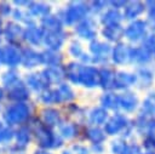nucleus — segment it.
I'll use <instances>...</instances> for the list:
<instances>
[{
    "label": "nucleus",
    "mask_w": 155,
    "mask_h": 154,
    "mask_svg": "<svg viewBox=\"0 0 155 154\" xmlns=\"http://www.w3.org/2000/svg\"><path fill=\"white\" fill-rule=\"evenodd\" d=\"M12 11H13V7L11 6L10 2H6V1H2L0 2V17H8L12 15Z\"/></svg>",
    "instance_id": "nucleus-42"
},
{
    "label": "nucleus",
    "mask_w": 155,
    "mask_h": 154,
    "mask_svg": "<svg viewBox=\"0 0 155 154\" xmlns=\"http://www.w3.org/2000/svg\"><path fill=\"white\" fill-rule=\"evenodd\" d=\"M121 19H122L121 13L117 10H115V8H110V10H108L107 12H104L102 15L101 23L104 27H107V25H114V24H120Z\"/></svg>",
    "instance_id": "nucleus-33"
},
{
    "label": "nucleus",
    "mask_w": 155,
    "mask_h": 154,
    "mask_svg": "<svg viewBox=\"0 0 155 154\" xmlns=\"http://www.w3.org/2000/svg\"><path fill=\"white\" fill-rule=\"evenodd\" d=\"M24 28H25L24 25L15 21L7 22L2 30V36H4V40L7 42V45H13L19 47V44L23 40Z\"/></svg>",
    "instance_id": "nucleus-5"
},
{
    "label": "nucleus",
    "mask_w": 155,
    "mask_h": 154,
    "mask_svg": "<svg viewBox=\"0 0 155 154\" xmlns=\"http://www.w3.org/2000/svg\"><path fill=\"white\" fill-rule=\"evenodd\" d=\"M101 104L104 109H119L120 108V98L119 95L114 92H107L101 97Z\"/></svg>",
    "instance_id": "nucleus-31"
},
{
    "label": "nucleus",
    "mask_w": 155,
    "mask_h": 154,
    "mask_svg": "<svg viewBox=\"0 0 155 154\" xmlns=\"http://www.w3.org/2000/svg\"><path fill=\"white\" fill-rule=\"evenodd\" d=\"M147 23L144 21H134L125 29V36L131 41H138L144 38Z\"/></svg>",
    "instance_id": "nucleus-18"
},
{
    "label": "nucleus",
    "mask_w": 155,
    "mask_h": 154,
    "mask_svg": "<svg viewBox=\"0 0 155 154\" xmlns=\"http://www.w3.org/2000/svg\"><path fill=\"white\" fill-rule=\"evenodd\" d=\"M58 135L63 139H71L78 136V127L73 122H62L58 126Z\"/></svg>",
    "instance_id": "nucleus-36"
},
{
    "label": "nucleus",
    "mask_w": 155,
    "mask_h": 154,
    "mask_svg": "<svg viewBox=\"0 0 155 154\" xmlns=\"http://www.w3.org/2000/svg\"><path fill=\"white\" fill-rule=\"evenodd\" d=\"M107 4H108V2H104V1H93V2H91L90 8H91L92 11H94V12H98V11H102V10L105 7Z\"/></svg>",
    "instance_id": "nucleus-45"
},
{
    "label": "nucleus",
    "mask_w": 155,
    "mask_h": 154,
    "mask_svg": "<svg viewBox=\"0 0 155 154\" xmlns=\"http://www.w3.org/2000/svg\"><path fill=\"white\" fill-rule=\"evenodd\" d=\"M143 11H144V5L142 2H139V1H132V2H128L126 5L125 11H124V17L126 19H133L138 15H140Z\"/></svg>",
    "instance_id": "nucleus-35"
},
{
    "label": "nucleus",
    "mask_w": 155,
    "mask_h": 154,
    "mask_svg": "<svg viewBox=\"0 0 155 154\" xmlns=\"http://www.w3.org/2000/svg\"><path fill=\"white\" fill-rule=\"evenodd\" d=\"M88 49H90V52L92 55V63H101V62L107 61V57L111 52L109 44L97 41V40L91 41Z\"/></svg>",
    "instance_id": "nucleus-12"
},
{
    "label": "nucleus",
    "mask_w": 155,
    "mask_h": 154,
    "mask_svg": "<svg viewBox=\"0 0 155 154\" xmlns=\"http://www.w3.org/2000/svg\"><path fill=\"white\" fill-rule=\"evenodd\" d=\"M33 154H53V153H52L51 150H48V149H41V148H38V149L34 150Z\"/></svg>",
    "instance_id": "nucleus-50"
},
{
    "label": "nucleus",
    "mask_w": 155,
    "mask_h": 154,
    "mask_svg": "<svg viewBox=\"0 0 155 154\" xmlns=\"http://www.w3.org/2000/svg\"><path fill=\"white\" fill-rule=\"evenodd\" d=\"M92 149H93V152H96V153L99 154V153L103 152V146H102V144H93Z\"/></svg>",
    "instance_id": "nucleus-51"
},
{
    "label": "nucleus",
    "mask_w": 155,
    "mask_h": 154,
    "mask_svg": "<svg viewBox=\"0 0 155 154\" xmlns=\"http://www.w3.org/2000/svg\"><path fill=\"white\" fill-rule=\"evenodd\" d=\"M44 35H45L44 29L40 25H38L36 23L31 24V25H27L24 28L23 41H25L30 46H40V45H42Z\"/></svg>",
    "instance_id": "nucleus-11"
},
{
    "label": "nucleus",
    "mask_w": 155,
    "mask_h": 154,
    "mask_svg": "<svg viewBox=\"0 0 155 154\" xmlns=\"http://www.w3.org/2000/svg\"><path fill=\"white\" fill-rule=\"evenodd\" d=\"M144 146L147 148H155V139L153 137H147L144 141Z\"/></svg>",
    "instance_id": "nucleus-49"
},
{
    "label": "nucleus",
    "mask_w": 155,
    "mask_h": 154,
    "mask_svg": "<svg viewBox=\"0 0 155 154\" xmlns=\"http://www.w3.org/2000/svg\"><path fill=\"white\" fill-rule=\"evenodd\" d=\"M68 52L70 56L75 57V58H81L82 55H84V51H82V47H81V44L76 40H73L70 41L69 46H68Z\"/></svg>",
    "instance_id": "nucleus-39"
},
{
    "label": "nucleus",
    "mask_w": 155,
    "mask_h": 154,
    "mask_svg": "<svg viewBox=\"0 0 155 154\" xmlns=\"http://www.w3.org/2000/svg\"><path fill=\"white\" fill-rule=\"evenodd\" d=\"M22 51V63L21 65L25 69H34L42 64L41 62V52L36 51L31 46L21 47Z\"/></svg>",
    "instance_id": "nucleus-7"
},
{
    "label": "nucleus",
    "mask_w": 155,
    "mask_h": 154,
    "mask_svg": "<svg viewBox=\"0 0 155 154\" xmlns=\"http://www.w3.org/2000/svg\"><path fill=\"white\" fill-rule=\"evenodd\" d=\"M4 64V47L0 46V65Z\"/></svg>",
    "instance_id": "nucleus-53"
},
{
    "label": "nucleus",
    "mask_w": 155,
    "mask_h": 154,
    "mask_svg": "<svg viewBox=\"0 0 155 154\" xmlns=\"http://www.w3.org/2000/svg\"><path fill=\"white\" fill-rule=\"evenodd\" d=\"M5 97H6V93H5L4 89H2V86H0V104H1V102H2V99Z\"/></svg>",
    "instance_id": "nucleus-52"
},
{
    "label": "nucleus",
    "mask_w": 155,
    "mask_h": 154,
    "mask_svg": "<svg viewBox=\"0 0 155 154\" xmlns=\"http://www.w3.org/2000/svg\"><path fill=\"white\" fill-rule=\"evenodd\" d=\"M127 125H128L127 118L120 113H116L111 118H109L108 121L104 124V132L109 136H114L121 132L122 130H125Z\"/></svg>",
    "instance_id": "nucleus-8"
},
{
    "label": "nucleus",
    "mask_w": 155,
    "mask_h": 154,
    "mask_svg": "<svg viewBox=\"0 0 155 154\" xmlns=\"http://www.w3.org/2000/svg\"><path fill=\"white\" fill-rule=\"evenodd\" d=\"M22 79H21L19 73L17 72V69H7L1 74V78H0L2 89L6 90V91L8 89H11L13 85H16L17 82H19Z\"/></svg>",
    "instance_id": "nucleus-27"
},
{
    "label": "nucleus",
    "mask_w": 155,
    "mask_h": 154,
    "mask_svg": "<svg viewBox=\"0 0 155 154\" xmlns=\"http://www.w3.org/2000/svg\"><path fill=\"white\" fill-rule=\"evenodd\" d=\"M88 120H90L91 124H93L96 126L105 124L108 121V112H107V109H104L103 107L93 108L88 114Z\"/></svg>",
    "instance_id": "nucleus-29"
},
{
    "label": "nucleus",
    "mask_w": 155,
    "mask_h": 154,
    "mask_svg": "<svg viewBox=\"0 0 155 154\" xmlns=\"http://www.w3.org/2000/svg\"><path fill=\"white\" fill-rule=\"evenodd\" d=\"M41 76L44 78L45 82L51 87V85L54 84H62L63 79L65 78L64 74V67H48V68H44L41 72Z\"/></svg>",
    "instance_id": "nucleus-16"
},
{
    "label": "nucleus",
    "mask_w": 155,
    "mask_h": 154,
    "mask_svg": "<svg viewBox=\"0 0 155 154\" xmlns=\"http://www.w3.org/2000/svg\"><path fill=\"white\" fill-rule=\"evenodd\" d=\"M24 84L28 86V89L30 90V92H35V93H41L42 91H45L46 89H50V86L45 82L44 78L41 76V73H28L25 74L24 79H23Z\"/></svg>",
    "instance_id": "nucleus-14"
},
{
    "label": "nucleus",
    "mask_w": 155,
    "mask_h": 154,
    "mask_svg": "<svg viewBox=\"0 0 155 154\" xmlns=\"http://www.w3.org/2000/svg\"><path fill=\"white\" fill-rule=\"evenodd\" d=\"M15 139V129L8 126L2 119L0 120V144H8Z\"/></svg>",
    "instance_id": "nucleus-34"
},
{
    "label": "nucleus",
    "mask_w": 155,
    "mask_h": 154,
    "mask_svg": "<svg viewBox=\"0 0 155 154\" xmlns=\"http://www.w3.org/2000/svg\"><path fill=\"white\" fill-rule=\"evenodd\" d=\"M41 62L45 68L61 67L63 62V56L59 53V51H51L45 49L44 51H41Z\"/></svg>",
    "instance_id": "nucleus-23"
},
{
    "label": "nucleus",
    "mask_w": 155,
    "mask_h": 154,
    "mask_svg": "<svg viewBox=\"0 0 155 154\" xmlns=\"http://www.w3.org/2000/svg\"><path fill=\"white\" fill-rule=\"evenodd\" d=\"M31 1H27V0H18V1H13L12 4L15 6H17L18 8H22V7H25V10L28 8V6L30 5Z\"/></svg>",
    "instance_id": "nucleus-47"
},
{
    "label": "nucleus",
    "mask_w": 155,
    "mask_h": 154,
    "mask_svg": "<svg viewBox=\"0 0 155 154\" xmlns=\"http://www.w3.org/2000/svg\"><path fill=\"white\" fill-rule=\"evenodd\" d=\"M33 127V138L36 146L41 149H59L63 146V138L52 131V129L45 126L40 119L36 124H29Z\"/></svg>",
    "instance_id": "nucleus-2"
},
{
    "label": "nucleus",
    "mask_w": 155,
    "mask_h": 154,
    "mask_svg": "<svg viewBox=\"0 0 155 154\" xmlns=\"http://www.w3.org/2000/svg\"><path fill=\"white\" fill-rule=\"evenodd\" d=\"M137 80V76L131 73H125V72H119L115 74V80H114V89L117 90H124L131 85H133Z\"/></svg>",
    "instance_id": "nucleus-25"
},
{
    "label": "nucleus",
    "mask_w": 155,
    "mask_h": 154,
    "mask_svg": "<svg viewBox=\"0 0 155 154\" xmlns=\"http://www.w3.org/2000/svg\"><path fill=\"white\" fill-rule=\"evenodd\" d=\"M38 101L44 104L45 107H51L52 104H61L63 103L61 93L58 91L57 87L54 89H46L45 91H42L41 93L38 95Z\"/></svg>",
    "instance_id": "nucleus-19"
},
{
    "label": "nucleus",
    "mask_w": 155,
    "mask_h": 154,
    "mask_svg": "<svg viewBox=\"0 0 155 154\" xmlns=\"http://www.w3.org/2000/svg\"><path fill=\"white\" fill-rule=\"evenodd\" d=\"M150 59V52L147 51L144 47L140 49H132L131 52V61H136L138 63H144Z\"/></svg>",
    "instance_id": "nucleus-37"
},
{
    "label": "nucleus",
    "mask_w": 155,
    "mask_h": 154,
    "mask_svg": "<svg viewBox=\"0 0 155 154\" xmlns=\"http://www.w3.org/2000/svg\"><path fill=\"white\" fill-rule=\"evenodd\" d=\"M115 74L110 68H101L99 69V78H98V85L104 90L114 89V80Z\"/></svg>",
    "instance_id": "nucleus-26"
},
{
    "label": "nucleus",
    "mask_w": 155,
    "mask_h": 154,
    "mask_svg": "<svg viewBox=\"0 0 155 154\" xmlns=\"http://www.w3.org/2000/svg\"><path fill=\"white\" fill-rule=\"evenodd\" d=\"M113 154H138L139 149L136 146H127L124 141H114L110 146Z\"/></svg>",
    "instance_id": "nucleus-28"
},
{
    "label": "nucleus",
    "mask_w": 155,
    "mask_h": 154,
    "mask_svg": "<svg viewBox=\"0 0 155 154\" xmlns=\"http://www.w3.org/2000/svg\"><path fill=\"white\" fill-rule=\"evenodd\" d=\"M33 139V127L29 124L18 126L15 130V144L19 148L27 149Z\"/></svg>",
    "instance_id": "nucleus-13"
},
{
    "label": "nucleus",
    "mask_w": 155,
    "mask_h": 154,
    "mask_svg": "<svg viewBox=\"0 0 155 154\" xmlns=\"http://www.w3.org/2000/svg\"><path fill=\"white\" fill-rule=\"evenodd\" d=\"M62 154H74V153H73V150H71V149H68V150H63V152H62Z\"/></svg>",
    "instance_id": "nucleus-54"
},
{
    "label": "nucleus",
    "mask_w": 155,
    "mask_h": 154,
    "mask_svg": "<svg viewBox=\"0 0 155 154\" xmlns=\"http://www.w3.org/2000/svg\"><path fill=\"white\" fill-rule=\"evenodd\" d=\"M120 98V108H122L126 112H132L137 108L138 99L132 92H125L122 95H119Z\"/></svg>",
    "instance_id": "nucleus-30"
},
{
    "label": "nucleus",
    "mask_w": 155,
    "mask_h": 154,
    "mask_svg": "<svg viewBox=\"0 0 155 154\" xmlns=\"http://www.w3.org/2000/svg\"><path fill=\"white\" fill-rule=\"evenodd\" d=\"M44 32H48V33H59V32H64L63 30V22L62 19L56 15H50L46 16L44 18L40 19V24H39Z\"/></svg>",
    "instance_id": "nucleus-21"
},
{
    "label": "nucleus",
    "mask_w": 155,
    "mask_h": 154,
    "mask_svg": "<svg viewBox=\"0 0 155 154\" xmlns=\"http://www.w3.org/2000/svg\"><path fill=\"white\" fill-rule=\"evenodd\" d=\"M65 39H67L65 32H59V33H48V32H45L42 45L46 47V50L59 51L62 49V46L64 45Z\"/></svg>",
    "instance_id": "nucleus-15"
},
{
    "label": "nucleus",
    "mask_w": 155,
    "mask_h": 154,
    "mask_svg": "<svg viewBox=\"0 0 155 154\" xmlns=\"http://www.w3.org/2000/svg\"><path fill=\"white\" fill-rule=\"evenodd\" d=\"M75 30V34L81 38V39H85V40H91L93 41L96 35H97V32L94 29V25H93V22L90 19V18H85L84 21H81L80 23H78L74 28Z\"/></svg>",
    "instance_id": "nucleus-17"
},
{
    "label": "nucleus",
    "mask_w": 155,
    "mask_h": 154,
    "mask_svg": "<svg viewBox=\"0 0 155 154\" xmlns=\"http://www.w3.org/2000/svg\"><path fill=\"white\" fill-rule=\"evenodd\" d=\"M40 121L50 127V129H53V127H58L61 124H62V115H61V112L57 109V108H53V107H45L40 110Z\"/></svg>",
    "instance_id": "nucleus-9"
},
{
    "label": "nucleus",
    "mask_w": 155,
    "mask_h": 154,
    "mask_svg": "<svg viewBox=\"0 0 155 154\" xmlns=\"http://www.w3.org/2000/svg\"><path fill=\"white\" fill-rule=\"evenodd\" d=\"M143 110L147 114L155 115V93H150L143 102Z\"/></svg>",
    "instance_id": "nucleus-40"
},
{
    "label": "nucleus",
    "mask_w": 155,
    "mask_h": 154,
    "mask_svg": "<svg viewBox=\"0 0 155 154\" xmlns=\"http://www.w3.org/2000/svg\"><path fill=\"white\" fill-rule=\"evenodd\" d=\"M109 4L115 8V10H117V8H120V7H126V5H127V2L126 1H109Z\"/></svg>",
    "instance_id": "nucleus-48"
},
{
    "label": "nucleus",
    "mask_w": 155,
    "mask_h": 154,
    "mask_svg": "<svg viewBox=\"0 0 155 154\" xmlns=\"http://www.w3.org/2000/svg\"><path fill=\"white\" fill-rule=\"evenodd\" d=\"M131 52L132 47H128L125 44H117L111 50V59L116 64H125L131 61Z\"/></svg>",
    "instance_id": "nucleus-22"
},
{
    "label": "nucleus",
    "mask_w": 155,
    "mask_h": 154,
    "mask_svg": "<svg viewBox=\"0 0 155 154\" xmlns=\"http://www.w3.org/2000/svg\"><path fill=\"white\" fill-rule=\"evenodd\" d=\"M0 154H1V149H0Z\"/></svg>",
    "instance_id": "nucleus-56"
},
{
    "label": "nucleus",
    "mask_w": 155,
    "mask_h": 154,
    "mask_svg": "<svg viewBox=\"0 0 155 154\" xmlns=\"http://www.w3.org/2000/svg\"><path fill=\"white\" fill-rule=\"evenodd\" d=\"M91 11L90 6L86 2L82 1H71L67 5V7L62 11V15L58 16L63 24L67 25H73V24H78L81 21H84L85 18H87L86 16L88 15V12Z\"/></svg>",
    "instance_id": "nucleus-4"
},
{
    "label": "nucleus",
    "mask_w": 155,
    "mask_h": 154,
    "mask_svg": "<svg viewBox=\"0 0 155 154\" xmlns=\"http://www.w3.org/2000/svg\"><path fill=\"white\" fill-rule=\"evenodd\" d=\"M6 98L11 103H28L30 98V90L24 84V81L21 80L6 91Z\"/></svg>",
    "instance_id": "nucleus-6"
},
{
    "label": "nucleus",
    "mask_w": 155,
    "mask_h": 154,
    "mask_svg": "<svg viewBox=\"0 0 155 154\" xmlns=\"http://www.w3.org/2000/svg\"><path fill=\"white\" fill-rule=\"evenodd\" d=\"M86 138L93 144H102L107 138V133L101 127L93 126L86 130Z\"/></svg>",
    "instance_id": "nucleus-32"
},
{
    "label": "nucleus",
    "mask_w": 155,
    "mask_h": 154,
    "mask_svg": "<svg viewBox=\"0 0 155 154\" xmlns=\"http://www.w3.org/2000/svg\"><path fill=\"white\" fill-rule=\"evenodd\" d=\"M71 150H73L74 154H88L90 153L88 148H86L82 144H74V146H71Z\"/></svg>",
    "instance_id": "nucleus-44"
},
{
    "label": "nucleus",
    "mask_w": 155,
    "mask_h": 154,
    "mask_svg": "<svg viewBox=\"0 0 155 154\" xmlns=\"http://www.w3.org/2000/svg\"><path fill=\"white\" fill-rule=\"evenodd\" d=\"M51 11H52L51 5L47 4V2H41V1H39V2L31 1L30 5H29L28 8H27V12H28L29 16L33 17L34 19H35V18L41 19V18H44V17H46V16H50V15H52Z\"/></svg>",
    "instance_id": "nucleus-20"
},
{
    "label": "nucleus",
    "mask_w": 155,
    "mask_h": 154,
    "mask_svg": "<svg viewBox=\"0 0 155 154\" xmlns=\"http://www.w3.org/2000/svg\"><path fill=\"white\" fill-rule=\"evenodd\" d=\"M22 63L21 47L13 45H6L4 47V65L7 69H16Z\"/></svg>",
    "instance_id": "nucleus-10"
},
{
    "label": "nucleus",
    "mask_w": 155,
    "mask_h": 154,
    "mask_svg": "<svg viewBox=\"0 0 155 154\" xmlns=\"http://www.w3.org/2000/svg\"><path fill=\"white\" fill-rule=\"evenodd\" d=\"M64 74L70 82L86 89H93L98 85L99 70L91 64L70 62L64 67Z\"/></svg>",
    "instance_id": "nucleus-1"
},
{
    "label": "nucleus",
    "mask_w": 155,
    "mask_h": 154,
    "mask_svg": "<svg viewBox=\"0 0 155 154\" xmlns=\"http://www.w3.org/2000/svg\"><path fill=\"white\" fill-rule=\"evenodd\" d=\"M57 89H58V91L61 93L63 103H68V102H70V101H73L75 98V93H74V91L71 90V87L68 84L62 82V84H59L57 86Z\"/></svg>",
    "instance_id": "nucleus-38"
},
{
    "label": "nucleus",
    "mask_w": 155,
    "mask_h": 154,
    "mask_svg": "<svg viewBox=\"0 0 155 154\" xmlns=\"http://www.w3.org/2000/svg\"><path fill=\"white\" fill-rule=\"evenodd\" d=\"M137 127L140 130V131H147L148 133H155V120L154 119H150V120H144V121H138L137 122Z\"/></svg>",
    "instance_id": "nucleus-41"
},
{
    "label": "nucleus",
    "mask_w": 155,
    "mask_h": 154,
    "mask_svg": "<svg viewBox=\"0 0 155 154\" xmlns=\"http://www.w3.org/2000/svg\"><path fill=\"white\" fill-rule=\"evenodd\" d=\"M1 119L11 127L28 124L31 119V108L29 103H10L2 110Z\"/></svg>",
    "instance_id": "nucleus-3"
},
{
    "label": "nucleus",
    "mask_w": 155,
    "mask_h": 154,
    "mask_svg": "<svg viewBox=\"0 0 155 154\" xmlns=\"http://www.w3.org/2000/svg\"><path fill=\"white\" fill-rule=\"evenodd\" d=\"M102 35H103L104 39H107L108 41L116 42V41H119V40L125 35V29H124L120 24L107 25V27H103V29H102Z\"/></svg>",
    "instance_id": "nucleus-24"
},
{
    "label": "nucleus",
    "mask_w": 155,
    "mask_h": 154,
    "mask_svg": "<svg viewBox=\"0 0 155 154\" xmlns=\"http://www.w3.org/2000/svg\"><path fill=\"white\" fill-rule=\"evenodd\" d=\"M8 154H25V149L17 147L16 144L8 147Z\"/></svg>",
    "instance_id": "nucleus-46"
},
{
    "label": "nucleus",
    "mask_w": 155,
    "mask_h": 154,
    "mask_svg": "<svg viewBox=\"0 0 155 154\" xmlns=\"http://www.w3.org/2000/svg\"><path fill=\"white\" fill-rule=\"evenodd\" d=\"M143 47L147 50V51H154L155 50V35H150V36H148L147 39H145V41H144V45H143Z\"/></svg>",
    "instance_id": "nucleus-43"
},
{
    "label": "nucleus",
    "mask_w": 155,
    "mask_h": 154,
    "mask_svg": "<svg viewBox=\"0 0 155 154\" xmlns=\"http://www.w3.org/2000/svg\"><path fill=\"white\" fill-rule=\"evenodd\" d=\"M145 154H155V152H148V153H145Z\"/></svg>",
    "instance_id": "nucleus-55"
}]
</instances>
